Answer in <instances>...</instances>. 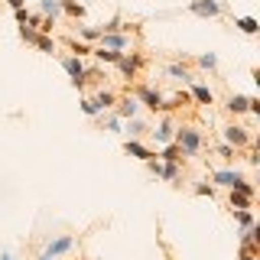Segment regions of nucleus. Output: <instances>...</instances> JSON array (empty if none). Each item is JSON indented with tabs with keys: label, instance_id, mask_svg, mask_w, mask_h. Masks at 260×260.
<instances>
[{
	"label": "nucleus",
	"instance_id": "obj_9",
	"mask_svg": "<svg viewBox=\"0 0 260 260\" xmlns=\"http://www.w3.org/2000/svg\"><path fill=\"white\" fill-rule=\"evenodd\" d=\"M137 101L146 104L150 111H159V108H162V94L153 91V88H137Z\"/></svg>",
	"mask_w": 260,
	"mask_h": 260
},
{
	"label": "nucleus",
	"instance_id": "obj_32",
	"mask_svg": "<svg viewBox=\"0 0 260 260\" xmlns=\"http://www.w3.org/2000/svg\"><path fill=\"white\" fill-rule=\"evenodd\" d=\"M195 195H208V199H211V195H215V185H208V182H199V185H195Z\"/></svg>",
	"mask_w": 260,
	"mask_h": 260
},
{
	"label": "nucleus",
	"instance_id": "obj_6",
	"mask_svg": "<svg viewBox=\"0 0 260 260\" xmlns=\"http://www.w3.org/2000/svg\"><path fill=\"white\" fill-rule=\"evenodd\" d=\"M75 247V238L72 234H62V238H55V241H49L46 244V257H62V254H69V250Z\"/></svg>",
	"mask_w": 260,
	"mask_h": 260
},
{
	"label": "nucleus",
	"instance_id": "obj_7",
	"mask_svg": "<svg viewBox=\"0 0 260 260\" xmlns=\"http://www.w3.org/2000/svg\"><path fill=\"white\" fill-rule=\"evenodd\" d=\"M101 46L104 49H114V52H127L130 49V36H124V32H101Z\"/></svg>",
	"mask_w": 260,
	"mask_h": 260
},
{
	"label": "nucleus",
	"instance_id": "obj_2",
	"mask_svg": "<svg viewBox=\"0 0 260 260\" xmlns=\"http://www.w3.org/2000/svg\"><path fill=\"white\" fill-rule=\"evenodd\" d=\"M62 69L69 72V78H72V85H75V88H85L88 72H85V65H81L78 55H65V59H62Z\"/></svg>",
	"mask_w": 260,
	"mask_h": 260
},
{
	"label": "nucleus",
	"instance_id": "obj_5",
	"mask_svg": "<svg viewBox=\"0 0 260 260\" xmlns=\"http://www.w3.org/2000/svg\"><path fill=\"white\" fill-rule=\"evenodd\" d=\"M114 65L120 69V75H124L127 81H134V78H137V72H140V65H143V59H140V55H127V52H120V59L114 62Z\"/></svg>",
	"mask_w": 260,
	"mask_h": 260
},
{
	"label": "nucleus",
	"instance_id": "obj_13",
	"mask_svg": "<svg viewBox=\"0 0 260 260\" xmlns=\"http://www.w3.org/2000/svg\"><path fill=\"white\" fill-rule=\"evenodd\" d=\"M247 104H250V98H247V94H231L224 108L231 111V114H247Z\"/></svg>",
	"mask_w": 260,
	"mask_h": 260
},
{
	"label": "nucleus",
	"instance_id": "obj_12",
	"mask_svg": "<svg viewBox=\"0 0 260 260\" xmlns=\"http://www.w3.org/2000/svg\"><path fill=\"white\" fill-rule=\"evenodd\" d=\"M137 108H140V101H137V98H120V101H117V117L120 120H130L137 114Z\"/></svg>",
	"mask_w": 260,
	"mask_h": 260
},
{
	"label": "nucleus",
	"instance_id": "obj_20",
	"mask_svg": "<svg viewBox=\"0 0 260 260\" xmlns=\"http://www.w3.org/2000/svg\"><path fill=\"white\" fill-rule=\"evenodd\" d=\"M238 29L247 32V36H257V32H260V23L254 20V16H241V20H238Z\"/></svg>",
	"mask_w": 260,
	"mask_h": 260
},
{
	"label": "nucleus",
	"instance_id": "obj_15",
	"mask_svg": "<svg viewBox=\"0 0 260 260\" xmlns=\"http://www.w3.org/2000/svg\"><path fill=\"white\" fill-rule=\"evenodd\" d=\"M91 101H94L101 111H111L114 104H117V94H114V91H104V88H101V91H98V94L91 98Z\"/></svg>",
	"mask_w": 260,
	"mask_h": 260
},
{
	"label": "nucleus",
	"instance_id": "obj_10",
	"mask_svg": "<svg viewBox=\"0 0 260 260\" xmlns=\"http://www.w3.org/2000/svg\"><path fill=\"white\" fill-rule=\"evenodd\" d=\"M124 150H127V156H134V159H140V162H150L153 156H156L153 150H146V146H143V143H137V140H127V143H124Z\"/></svg>",
	"mask_w": 260,
	"mask_h": 260
},
{
	"label": "nucleus",
	"instance_id": "obj_25",
	"mask_svg": "<svg viewBox=\"0 0 260 260\" xmlns=\"http://www.w3.org/2000/svg\"><path fill=\"white\" fill-rule=\"evenodd\" d=\"M81 111H85L88 117H101V114H104V111H101V108H98V104L91 101V98H81Z\"/></svg>",
	"mask_w": 260,
	"mask_h": 260
},
{
	"label": "nucleus",
	"instance_id": "obj_19",
	"mask_svg": "<svg viewBox=\"0 0 260 260\" xmlns=\"http://www.w3.org/2000/svg\"><path fill=\"white\" fill-rule=\"evenodd\" d=\"M91 55H94V59H101V62H108V65H114V62L120 59V52H114V49H104V46L91 49Z\"/></svg>",
	"mask_w": 260,
	"mask_h": 260
},
{
	"label": "nucleus",
	"instance_id": "obj_37",
	"mask_svg": "<svg viewBox=\"0 0 260 260\" xmlns=\"http://www.w3.org/2000/svg\"><path fill=\"white\" fill-rule=\"evenodd\" d=\"M7 4H10V7H13V10H20V7H23V4H26V0H7Z\"/></svg>",
	"mask_w": 260,
	"mask_h": 260
},
{
	"label": "nucleus",
	"instance_id": "obj_4",
	"mask_svg": "<svg viewBox=\"0 0 260 260\" xmlns=\"http://www.w3.org/2000/svg\"><path fill=\"white\" fill-rule=\"evenodd\" d=\"M189 13L202 16V20H215L221 13V4L218 0H189Z\"/></svg>",
	"mask_w": 260,
	"mask_h": 260
},
{
	"label": "nucleus",
	"instance_id": "obj_24",
	"mask_svg": "<svg viewBox=\"0 0 260 260\" xmlns=\"http://www.w3.org/2000/svg\"><path fill=\"white\" fill-rule=\"evenodd\" d=\"M156 176H162V179H176V176H179V166H176V162H159Z\"/></svg>",
	"mask_w": 260,
	"mask_h": 260
},
{
	"label": "nucleus",
	"instance_id": "obj_34",
	"mask_svg": "<svg viewBox=\"0 0 260 260\" xmlns=\"http://www.w3.org/2000/svg\"><path fill=\"white\" fill-rule=\"evenodd\" d=\"M108 130H111V134H124V130H120V117H111L108 120Z\"/></svg>",
	"mask_w": 260,
	"mask_h": 260
},
{
	"label": "nucleus",
	"instance_id": "obj_14",
	"mask_svg": "<svg viewBox=\"0 0 260 260\" xmlns=\"http://www.w3.org/2000/svg\"><path fill=\"white\" fill-rule=\"evenodd\" d=\"M156 159H162V162H179V159H182V150H179V143H166L156 153Z\"/></svg>",
	"mask_w": 260,
	"mask_h": 260
},
{
	"label": "nucleus",
	"instance_id": "obj_35",
	"mask_svg": "<svg viewBox=\"0 0 260 260\" xmlns=\"http://www.w3.org/2000/svg\"><path fill=\"white\" fill-rule=\"evenodd\" d=\"M13 16H16V23H26V16H29V10H26V7H20V10H13Z\"/></svg>",
	"mask_w": 260,
	"mask_h": 260
},
{
	"label": "nucleus",
	"instance_id": "obj_8",
	"mask_svg": "<svg viewBox=\"0 0 260 260\" xmlns=\"http://www.w3.org/2000/svg\"><path fill=\"white\" fill-rule=\"evenodd\" d=\"M150 134H153V140H156L159 146H166V143H173L176 127H173V120H169V117H162L159 124H156V130H150Z\"/></svg>",
	"mask_w": 260,
	"mask_h": 260
},
{
	"label": "nucleus",
	"instance_id": "obj_38",
	"mask_svg": "<svg viewBox=\"0 0 260 260\" xmlns=\"http://www.w3.org/2000/svg\"><path fill=\"white\" fill-rule=\"evenodd\" d=\"M0 260H13V257H10V254H4V257H0Z\"/></svg>",
	"mask_w": 260,
	"mask_h": 260
},
{
	"label": "nucleus",
	"instance_id": "obj_17",
	"mask_svg": "<svg viewBox=\"0 0 260 260\" xmlns=\"http://www.w3.org/2000/svg\"><path fill=\"white\" fill-rule=\"evenodd\" d=\"M192 98L199 104H215V94H211V88H205V85H192Z\"/></svg>",
	"mask_w": 260,
	"mask_h": 260
},
{
	"label": "nucleus",
	"instance_id": "obj_23",
	"mask_svg": "<svg viewBox=\"0 0 260 260\" xmlns=\"http://www.w3.org/2000/svg\"><path fill=\"white\" fill-rule=\"evenodd\" d=\"M166 72H169L176 81H192V75H189V69H185V65H169Z\"/></svg>",
	"mask_w": 260,
	"mask_h": 260
},
{
	"label": "nucleus",
	"instance_id": "obj_36",
	"mask_svg": "<svg viewBox=\"0 0 260 260\" xmlns=\"http://www.w3.org/2000/svg\"><path fill=\"white\" fill-rule=\"evenodd\" d=\"M238 260H260V257H257V254H247V250H241V257H238Z\"/></svg>",
	"mask_w": 260,
	"mask_h": 260
},
{
	"label": "nucleus",
	"instance_id": "obj_30",
	"mask_svg": "<svg viewBox=\"0 0 260 260\" xmlns=\"http://www.w3.org/2000/svg\"><path fill=\"white\" fill-rule=\"evenodd\" d=\"M69 49L78 55V59H81V55H88V52H91V49H88L85 43H78V39H69Z\"/></svg>",
	"mask_w": 260,
	"mask_h": 260
},
{
	"label": "nucleus",
	"instance_id": "obj_39",
	"mask_svg": "<svg viewBox=\"0 0 260 260\" xmlns=\"http://www.w3.org/2000/svg\"><path fill=\"white\" fill-rule=\"evenodd\" d=\"M36 260H52V257H46V254H43V257H36Z\"/></svg>",
	"mask_w": 260,
	"mask_h": 260
},
{
	"label": "nucleus",
	"instance_id": "obj_18",
	"mask_svg": "<svg viewBox=\"0 0 260 260\" xmlns=\"http://www.w3.org/2000/svg\"><path fill=\"white\" fill-rule=\"evenodd\" d=\"M62 10L72 16V20H81L85 16V4H78V0H62Z\"/></svg>",
	"mask_w": 260,
	"mask_h": 260
},
{
	"label": "nucleus",
	"instance_id": "obj_26",
	"mask_svg": "<svg viewBox=\"0 0 260 260\" xmlns=\"http://www.w3.org/2000/svg\"><path fill=\"white\" fill-rule=\"evenodd\" d=\"M199 65H202V69H208V72H215V69H218V55H215V52L199 55Z\"/></svg>",
	"mask_w": 260,
	"mask_h": 260
},
{
	"label": "nucleus",
	"instance_id": "obj_21",
	"mask_svg": "<svg viewBox=\"0 0 260 260\" xmlns=\"http://www.w3.org/2000/svg\"><path fill=\"white\" fill-rule=\"evenodd\" d=\"M32 46H36L39 52H49V55L55 52V39H52V36H46V32H39V36H36V43H32Z\"/></svg>",
	"mask_w": 260,
	"mask_h": 260
},
{
	"label": "nucleus",
	"instance_id": "obj_28",
	"mask_svg": "<svg viewBox=\"0 0 260 260\" xmlns=\"http://www.w3.org/2000/svg\"><path fill=\"white\" fill-rule=\"evenodd\" d=\"M238 221H241V228H250V224H254V211H250V208H238Z\"/></svg>",
	"mask_w": 260,
	"mask_h": 260
},
{
	"label": "nucleus",
	"instance_id": "obj_11",
	"mask_svg": "<svg viewBox=\"0 0 260 260\" xmlns=\"http://www.w3.org/2000/svg\"><path fill=\"white\" fill-rule=\"evenodd\" d=\"M211 179H215L218 185H224V189H231L234 182H238V179H244L238 169H215V173H211Z\"/></svg>",
	"mask_w": 260,
	"mask_h": 260
},
{
	"label": "nucleus",
	"instance_id": "obj_3",
	"mask_svg": "<svg viewBox=\"0 0 260 260\" xmlns=\"http://www.w3.org/2000/svg\"><path fill=\"white\" fill-rule=\"evenodd\" d=\"M221 137H224L228 146H234V150L250 146V134H247V127H241V124H228V127L221 130Z\"/></svg>",
	"mask_w": 260,
	"mask_h": 260
},
{
	"label": "nucleus",
	"instance_id": "obj_16",
	"mask_svg": "<svg viewBox=\"0 0 260 260\" xmlns=\"http://www.w3.org/2000/svg\"><path fill=\"white\" fill-rule=\"evenodd\" d=\"M250 202H254L250 195H244V192H234V189H231V195H228V205H231L234 211H238V208H250Z\"/></svg>",
	"mask_w": 260,
	"mask_h": 260
},
{
	"label": "nucleus",
	"instance_id": "obj_33",
	"mask_svg": "<svg viewBox=\"0 0 260 260\" xmlns=\"http://www.w3.org/2000/svg\"><path fill=\"white\" fill-rule=\"evenodd\" d=\"M127 130H130V134H143V130H146V124H140V120H134V117H130V124H127Z\"/></svg>",
	"mask_w": 260,
	"mask_h": 260
},
{
	"label": "nucleus",
	"instance_id": "obj_1",
	"mask_svg": "<svg viewBox=\"0 0 260 260\" xmlns=\"http://www.w3.org/2000/svg\"><path fill=\"white\" fill-rule=\"evenodd\" d=\"M173 143H179L182 156H195V153L202 150V130H195V127H176Z\"/></svg>",
	"mask_w": 260,
	"mask_h": 260
},
{
	"label": "nucleus",
	"instance_id": "obj_27",
	"mask_svg": "<svg viewBox=\"0 0 260 260\" xmlns=\"http://www.w3.org/2000/svg\"><path fill=\"white\" fill-rule=\"evenodd\" d=\"M20 36L26 39V43H36V36H39V29H32L29 23H20Z\"/></svg>",
	"mask_w": 260,
	"mask_h": 260
},
{
	"label": "nucleus",
	"instance_id": "obj_29",
	"mask_svg": "<svg viewBox=\"0 0 260 260\" xmlns=\"http://www.w3.org/2000/svg\"><path fill=\"white\" fill-rule=\"evenodd\" d=\"M78 32H81V39H88V43H94V39L101 36V29H98V26H81Z\"/></svg>",
	"mask_w": 260,
	"mask_h": 260
},
{
	"label": "nucleus",
	"instance_id": "obj_31",
	"mask_svg": "<svg viewBox=\"0 0 260 260\" xmlns=\"http://www.w3.org/2000/svg\"><path fill=\"white\" fill-rule=\"evenodd\" d=\"M218 156L231 162V159H234V146H228V143H221V146H218Z\"/></svg>",
	"mask_w": 260,
	"mask_h": 260
},
{
	"label": "nucleus",
	"instance_id": "obj_22",
	"mask_svg": "<svg viewBox=\"0 0 260 260\" xmlns=\"http://www.w3.org/2000/svg\"><path fill=\"white\" fill-rule=\"evenodd\" d=\"M39 10L55 20V16H59V10H62V0H39Z\"/></svg>",
	"mask_w": 260,
	"mask_h": 260
}]
</instances>
